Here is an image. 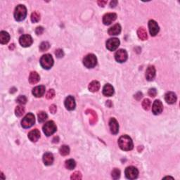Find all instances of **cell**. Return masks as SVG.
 <instances>
[{
	"mask_svg": "<svg viewBox=\"0 0 180 180\" xmlns=\"http://www.w3.org/2000/svg\"><path fill=\"white\" fill-rule=\"evenodd\" d=\"M118 145L122 150H130L133 148V142L130 136L128 135L121 136L118 139Z\"/></svg>",
	"mask_w": 180,
	"mask_h": 180,
	"instance_id": "1",
	"label": "cell"
},
{
	"mask_svg": "<svg viewBox=\"0 0 180 180\" xmlns=\"http://www.w3.org/2000/svg\"><path fill=\"white\" fill-rule=\"evenodd\" d=\"M27 15V9L24 5H18L15 9L14 18L15 21H22Z\"/></svg>",
	"mask_w": 180,
	"mask_h": 180,
	"instance_id": "2",
	"label": "cell"
},
{
	"mask_svg": "<svg viewBox=\"0 0 180 180\" xmlns=\"http://www.w3.org/2000/svg\"><path fill=\"white\" fill-rule=\"evenodd\" d=\"M40 65L44 69L49 70L54 65V58L51 54H46L43 55L40 58Z\"/></svg>",
	"mask_w": 180,
	"mask_h": 180,
	"instance_id": "3",
	"label": "cell"
},
{
	"mask_svg": "<svg viewBox=\"0 0 180 180\" xmlns=\"http://www.w3.org/2000/svg\"><path fill=\"white\" fill-rule=\"evenodd\" d=\"M83 64L86 68H92L95 67L97 64V58L93 54H88L84 58Z\"/></svg>",
	"mask_w": 180,
	"mask_h": 180,
	"instance_id": "4",
	"label": "cell"
},
{
	"mask_svg": "<svg viewBox=\"0 0 180 180\" xmlns=\"http://www.w3.org/2000/svg\"><path fill=\"white\" fill-rule=\"evenodd\" d=\"M56 125L55 122L54 121H48L47 122H46L43 126V132L45 134V135L47 136H49L51 135L56 132Z\"/></svg>",
	"mask_w": 180,
	"mask_h": 180,
	"instance_id": "5",
	"label": "cell"
},
{
	"mask_svg": "<svg viewBox=\"0 0 180 180\" xmlns=\"http://www.w3.org/2000/svg\"><path fill=\"white\" fill-rule=\"evenodd\" d=\"M35 115L32 113H28L21 121V125L23 128H30L35 124Z\"/></svg>",
	"mask_w": 180,
	"mask_h": 180,
	"instance_id": "6",
	"label": "cell"
},
{
	"mask_svg": "<svg viewBox=\"0 0 180 180\" xmlns=\"http://www.w3.org/2000/svg\"><path fill=\"white\" fill-rule=\"evenodd\" d=\"M125 176L129 179H135L138 177L139 171L135 167L130 166L125 169Z\"/></svg>",
	"mask_w": 180,
	"mask_h": 180,
	"instance_id": "7",
	"label": "cell"
},
{
	"mask_svg": "<svg viewBox=\"0 0 180 180\" xmlns=\"http://www.w3.org/2000/svg\"><path fill=\"white\" fill-rule=\"evenodd\" d=\"M120 45V40L118 38H111L107 40L106 42V48L109 51L116 50Z\"/></svg>",
	"mask_w": 180,
	"mask_h": 180,
	"instance_id": "8",
	"label": "cell"
},
{
	"mask_svg": "<svg viewBox=\"0 0 180 180\" xmlns=\"http://www.w3.org/2000/svg\"><path fill=\"white\" fill-rule=\"evenodd\" d=\"M19 42L23 47H28L32 44L33 40L30 35H23L19 39Z\"/></svg>",
	"mask_w": 180,
	"mask_h": 180,
	"instance_id": "9",
	"label": "cell"
},
{
	"mask_svg": "<svg viewBox=\"0 0 180 180\" xmlns=\"http://www.w3.org/2000/svg\"><path fill=\"white\" fill-rule=\"evenodd\" d=\"M128 53L125 49H120L117 51L115 54V58L119 63H124L128 59Z\"/></svg>",
	"mask_w": 180,
	"mask_h": 180,
	"instance_id": "10",
	"label": "cell"
},
{
	"mask_svg": "<svg viewBox=\"0 0 180 180\" xmlns=\"http://www.w3.org/2000/svg\"><path fill=\"white\" fill-rule=\"evenodd\" d=\"M148 28H149L150 34L153 37L156 36L160 30L158 23L154 20L149 21V22H148Z\"/></svg>",
	"mask_w": 180,
	"mask_h": 180,
	"instance_id": "11",
	"label": "cell"
},
{
	"mask_svg": "<svg viewBox=\"0 0 180 180\" xmlns=\"http://www.w3.org/2000/svg\"><path fill=\"white\" fill-rule=\"evenodd\" d=\"M117 18V15L115 13H108L103 15V23L105 25H109Z\"/></svg>",
	"mask_w": 180,
	"mask_h": 180,
	"instance_id": "12",
	"label": "cell"
},
{
	"mask_svg": "<svg viewBox=\"0 0 180 180\" xmlns=\"http://www.w3.org/2000/svg\"><path fill=\"white\" fill-rule=\"evenodd\" d=\"M163 110V105L160 100H156L154 101L152 106V112L154 115H159Z\"/></svg>",
	"mask_w": 180,
	"mask_h": 180,
	"instance_id": "13",
	"label": "cell"
},
{
	"mask_svg": "<svg viewBox=\"0 0 180 180\" xmlns=\"http://www.w3.org/2000/svg\"><path fill=\"white\" fill-rule=\"evenodd\" d=\"M66 109L68 111H73L75 108V100L73 96H68L64 102Z\"/></svg>",
	"mask_w": 180,
	"mask_h": 180,
	"instance_id": "14",
	"label": "cell"
},
{
	"mask_svg": "<svg viewBox=\"0 0 180 180\" xmlns=\"http://www.w3.org/2000/svg\"><path fill=\"white\" fill-rule=\"evenodd\" d=\"M109 127H110L111 132L113 134H117L119 132V125L116 119L112 118L109 121Z\"/></svg>",
	"mask_w": 180,
	"mask_h": 180,
	"instance_id": "15",
	"label": "cell"
},
{
	"mask_svg": "<svg viewBox=\"0 0 180 180\" xmlns=\"http://www.w3.org/2000/svg\"><path fill=\"white\" fill-rule=\"evenodd\" d=\"M156 76V68L153 66H148L146 70V78L148 81H152Z\"/></svg>",
	"mask_w": 180,
	"mask_h": 180,
	"instance_id": "16",
	"label": "cell"
},
{
	"mask_svg": "<svg viewBox=\"0 0 180 180\" xmlns=\"http://www.w3.org/2000/svg\"><path fill=\"white\" fill-rule=\"evenodd\" d=\"M45 93V87L43 85L38 86L35 87L34 89H32V94L35 96V97H42L44 94Z\"/></svg>",
	"mask_w": 180,
	"mask_h": 180,
	"instance_id": "17",
	"label": "cell"
},
{
	"mask_svg": "<svg viewBox=\"0 0 180 180\" xmlns=\"http://www.w3.org/2000/svg\"><path fill=\"white\" fill-rule=\"evenodd\" d=\"M28 138L31 142H36L40 138V132L37 129L30 131L28 134Z\"/></svg>",
	"mask_w": 180,
	"mask_h": 180,
	"instance_id": "18",
	"label": "cell"
},
{
	"mask_svg": "<svg viewBox=\"0 0 180 180\" xmlns=\"http://www.w3.org/2000/svg\"><path fill=\"white\" fill-rule=\"evenodd\" d=\"M165 100L169 104H173L177 101V96L174 92L169 91V92L165 94Z\"/></svg>",
	"mask_w": 180,
	"mask_h": 180,
	"instance_id": "19",
	"label": "cell"
},
{
	"mask_svg": "<svg viewBox=\"0 0 180 180\" xmlns=\"http://www.w3.org/2000/svg\"><path fill=\"white\" fill-rule=\"evenodd\" d=\"M43 162H44V165H52L53 162H54V156H53V154L49 152L45 153L44 156H43Z\"/></svg>",
	"mask_w": 180,
	"mask_h": 180,
	"instance_id": "20",
	"label": "cell"
},
{
	"mask_svg": "<svg viewBox=\"0 0 180 180\" xmlns=\"http://www.w3.org/2000/svg\"><path fill=\"white\" fill-rule=\"evenodd\" d=\"M103 94L105 97H111L114 94V88L110 84H106L103 88Z\"/></svg>",
	"mask_w": 180,
	"mask_h": 180,
	"instance_id": "21",
	"label": "cell"
},
{
	"mask_svg": "<svg viewBox=\"0 0 180 180\" xmlns=\"http://www.w3.org/2000/svg\"><path fill=\"white\" fill-rule=\"evenodd\" d=\"M121 32V26L120 24L117 23L109 28L108 30V34L111 35V36H114V35H118Z\"/></svg>",
	"mask_w": 180,
	"mask_h": 180,
	"instance_id": "22",
	"label": "cell"
},
{
	"mask_svg": "<svg viewBox=\"0 0 180 180\" xmlns=\"http://www.w3.org/2000/svg\"><path fill=\"white\" fill-rule=\"evenodd\" d=\"M40 80V77L39 74L37 72H32L29 76V83L31 85H35V84L38 83Z\"/></svg>",
	"mask_w": 180,
	"mask_h": 180,
	"instance_id": "23",
	"label": "cell"
},
{
	"mask_svg": "<svg viewBox=\"0 0 180 180\" xmlns=\"http://www.w3.org/2000/svg\"><path fill=\"white\" fill-rule=\"evenodd\" d=\"M10 40V35L6 31H1L0 32V42L1 44H6Z\"/></svg>",
	"mask_w": 180,
	"mask_h": 180,
	"instance_id": "24",
	"label": "cell"
},
{
	"mask_svg": "<svg viewBox=\"0 0 180 180\" xmlns=\"http://www.w3.org/2000/svg\"><path fill=\"white\" fill-rule=\"evenodd\" d=\"M100 89V83L97 80H94L89 85V90L91 92H96Z\"/></svg>",
	"mask_w": 180,
	"mask_h": 180,
	"instance_id": "25",
	"label": "cell"
},
{
	"mask_svg": "<svg viewBox=\"0 0 180 180\" xmlns=\"http://www.w3.org/2000/svg\"><path fill=\"white\" fill-rule=\"evenodd\" d=\"M86 113L91 115V118L89 119V123L91 125H94L97 121V115L95 111L91 110V109H88V110L86 111Z\"/></svg>",
	"mask_w": 180,
	"mask_h": 180,
	"instance_id": "26",
	"label": "cell"
},
{
	"mask_svg": "<svg viewBox=\"0 0 180 180\" xmlns=\"http://www.w3.org/2000/svg\"><path fill=\"white\" fill-rule=\"evenodd\" d=\"M137 35H138L139 38L140 40H147V38H148L147 32H146L145 28H143V27H142V28H139L138 29Z\"/></svg>",
	"mask_w": 180,
	"mask_h": 180,
	"instance_id": "27",
	"label": "cell"
},
{
	"mask_svg": "<svg viewBox=\"0 0 180 180\" xmlns=\"http://www.w3.org/2000/svg\"><path fill=\"white\" fill-rule=\"evenodd\" d=\"M65 166H66V167L68 170H73L76 166V163H75V160L73 159L68 160L66 161Z\"/></svg>",
	"mask_w": 180,
	"mask_h": 180,
	"instance_id": "28",
	"label": "cell"
},
{
	"mask_svg": "<svg viewBox=\"0 0 180 180\" xmlns=\"http://www.w3.org/2000/svg\"><path fill=\"white\" fill-rule=\"evenodd\" d=\"M25 113V108L22 106V105H18L15 108V115L18 117H21Z\"/></svg>",
	"mask_w": 180,
	"mask_h": 180,
	"instance_id": "29",
	"label": "cell"
},
{
	"mask_svg": "<svg viewBox=\"0 0 180 180\" xmlns=\"http://www.w3.org/2000/svg\"><path fill=\"white\" fill-rule=\"evenodd\" d=\"M59 152H60V155H62V156H67V155H68V154H69V153H70V148L68 147V146L63 145V146H62L60 148Z\"/></svg>",
	"mask_w": 180,
	"mask_h": 180,
	"instance_id": "30",
	"label": "cell"
},
{
	"mask_svg": "<svg viewBox=\"0 0 180 180\" xmlns=\"http://www.w3.org/2000/svg\"><path fill=\"white\" fill-rule=\"evenodd\" d=\"M48 118V115L44 111H41L38 113V121L40 122H44Z\"/></svg>",
	"mask_w": 180,
	"mask_h": 180,
	"instance_id": "31",
	"label": "cell"
},
{
	"mask_svg": "<svg viewBox=\"0 0 180 180\" xmlns=\"http://www.w3.org/2000/svg\"><path fill=\"white\" fill-rule=\"evenodd\" d=\"M40 20V13L37 11H34L31 15V21L32 23H38Z\"/></svg>",
	"mask_w": 180,
	"mask_h": 180,
	"instance_id": "32",
	"label": "cell"
},
{
	"mask_svg": "<svg viewBox=\"0 0 180 180\" xmlns=\"http://www.w3.org/2000/svg\"><path fill=\"white\" fill-rule=\"evenodd\" d=\"M150 105H151V103H150V101L149 100V99H144V101L142 102L143 108H144V110H146V111L149 110Z\"/></svg>",
	"mask_w": 180,
	"mask_h": 180,
	"instance_id": "33",
	"label": "cell"
},
{
	"mask_svg": "<svg viewBox=\"0 0 180 180\" xmlns=\"http://www.w3.org/2000/svg\"><path fill=\"white\" fill-rule=\"evenodd\" d=\"M50 47V44L49 43L47 42H43L41 43L40 46V50L41 52H44V51L48 50Z\"/></svg>",
	"mask_w": 180,
	"mask_h": 180,
	"instance_id": "34",
	"label": "cell"
},
{
	"mask_svg": "<svg viewBox=\"0 0 180 180\" xmlns=\"http://www.w3.org/2000/svg\"><path fill=\"white\" fill-rule=\"evenodd\" d=\"M111 175H112L113 179H119V178H120V170L117 169V168H115V169L112 171V173H111Z\"/></svg>",
	"mask_w": 180,
	"mask_h": 180,
	"instance_id": "35",
	"label": "cell"
},
{
	"mask_svg": "<svg viewBox=\"0 0 180 180\" xmlns=\"http://www.w3.org/2000/svg\"><path fill=\"white\" fill-rule=\"evenodd\" d=\"M16 102L18 103L19 104L21 105H24L27 102V98L25 97V96H19V97L17 98Z\"/></svg>",
	"mask_w": 180,
	"mask_h": 180,
	"instance_id": "36",
	"label": "cell"
},
{
	"mask_svg": "<svg viewBox=\"0 0 180 180\" xmlns=\"http://www.w3.org/2000/svg\"><path fill=\"white\" fill-rule=\"evenodd\" d=\"M54 96H55V91L53 89H51L46 92V98L47 99H52L54 97Z\"/></svg>",
	"mask_w": 180,
	"mask_h": 180,
	"instance_id": "37",
	"label": "cell"
},
{
	"mask_svg": "<svg viewBox=\"0 0 180 180\" xmlns=\"http://www.w3.org/2000/svg\"><path fill=\"white\" fill-rule=\"evenodd\" d=\"M71 179H75V180H79L82 179V174L80 172H75V173L72 174Z\"/></svg>",
	"mask_w": 180,
	"mask_h": 180,
	"instance_id": "38",
	"label": "cell"
},
{
	"mask_svg": "<svg viewBox=\"0 0 180 180\" xmlns=\"http://www.w3.org/2000/svg\"><path fill=\"white\" fill-rule=\"evenodd\" d=\"M156 94H157V91H156L155 88H151V89H150L149 91H148V95H149L150 97H155Z\"/></svg>",
	"mask_w": 180,
	"mask_h": 180,
	"instance_id": "39",
	"label": "cell"
},
{
	"mask_svg": "<svg viewBox=\"0 0 180 180\" xmlns=\"http://www.w3.org/2000/svg\"><path fill=\"white\" fill-rule=\"evenodd\" d=\"M56 56H57V58H62L63 56H64L63 52L62 49H57L55 52Z\"/></svg>",
	"mask_w": 180,
	"mask_h": 180,
	"instance_id": "40",
	"label": "cell"
},
{
	"mask_svg": "<svg viewBox=\"0 0 180 180\" xmlns=\"http://www.w3.org/2000/svg\"><path fill=\"white\" fill-rule=\"evenodd\" d=\"M35 32H36V34L38 35H42L43 32H44V28L42 26L38 27V28H36V30H35Z\"/></svg>",
	"mask_w": 180,
	"mask_h": 180,
	"instance_id": "41",
	"label": "cell"
},
{
	"mask_svg": "<svg viewBox=\"0 0 180 180\" xmlns=\"http://www.w3.org/2000/svg\"><path fill=\"white\" fill-rule=\"evenodd\" d=\"M56 110H57V108H56V105L53 104L50 106L49 108V111H51V113H53V114H54L56 112Z\"/></svg>",
	"mask_w": 180,
	"mask_h": 180,
	"instance_id": "42",
	"label": "cell"
},
{
	"mask_svg": "<svg viewBox=\"0 0 180 180\" xmlns=\"http://www.w3.org/2000/svg\"><path fill=\"white\" fill-rule=\"evenodd\" d=\"M134 97H135V99H136V100H138V101L140 100V99L142 98V94L141 92H138L136 95L134 96Z\"/></svg>",
	"mask_w": 180,
	"mask_h": 180,
	"instance_id": "43",
	"label": "cell"
},
{
	"mask_svg": "<svg viewBox=\"0 0 180 180\" xmlns=\"http://www.w3.org/2000/svg\"><path fill=\"white\" fill-rule=\"evenodd\" d=\"M107 4V1H98V4H99L100 7H103L104 6Z\"/></svg>",
	"mask_w": 180,
	"mask_h": 180,
	"instance_id": "44",
	"label": "cell"
},
{
	"mask_svg": "<svg viewBox=\"0 0 180 180\" xmlns=\"http://www.w3.org/2000/svg\"><path fill=\"white\" fill-rule=\"evenodd\" d=\"M117 4H118V1H112L111 2V7L113 8V7H115V6H117Z\"/></svg>",
	"mask_w": 180,
	"mask_h": 180,
	"instance_id": "45",
	"label": "cell"
},
{
	"mask_svg": "<svg viewBox=\"0 0 180 180\" xmlns=\"http://www.w3.org/2000/svg\"><path fill=\"white\" fill-rule=\"evenodd\" d=\"M13 47H14V44H11V46H9V49H13Z\"/></svg>",
	"mask_w": 180,
	"mask_h": 180,
	"instance_id": "46",
	"label": "cell"
}]
</instances>
